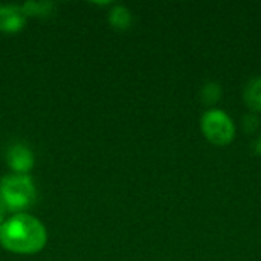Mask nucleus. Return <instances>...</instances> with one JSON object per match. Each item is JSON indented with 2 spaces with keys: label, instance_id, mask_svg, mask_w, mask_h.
<instances>
[{
  "label": "nucleus",
  "instance_id": "nucleus-11",
  "mask_svg": "<svg viewBox=\"0 0 261 261\" xmlns=\"http://www.w3.org/2000/svg\"><path fill=\"white\" fill-rule=\"evenodd\" d=\"M251 150L254 151V154H255V156H260L261 158V135H258V136L252 141V144H251Z\"/></svg>",
  "mask_w": 261,
  "mask_h": 261
},
{
  "label": "nucleus",
  "instance_id": "nucleus-7",
  "mask_svg": "<svg viewBox=\"0 0 261 261\" xmlns=\"http://www.w3.org/2000/svg\"><path fill=\"white\" fill-rule=\"evenodd\" d=\"M243 99L249 112L261 113V76L251 78L243 89Z\"/></svg>",
  "mask_w": 261,
  "mask_h": 261
},
{
  "label": "nucleus",
  "instance_id": "nucleus-9",
  "mask_svg": "<svg viewBox=\"0 0 261 261\" xmlns=\"http://www.w3.org/2000/svg\"><path fill=\"white\" fill-rule=\"evenodd\" d=\"M222 95L223 89L217 81H206L200 89V101L205 106H210L211 109L222 99Z\"/></svg>",
  "mask_w": 261,
  "mask_h": 261
},
{
  "label": "nucleus",
  "instance_id": "nucleus-5",
  "mask_svg": "<svg viewBox=\"0 0 261 261\" xmlns=\"http://www.w3.org/2000/svg\"><path fill=\"white\" fill-rule=\"evenodd\" d=\"M26 14L21 5L3 3L0 5V32L2 34H18L26 26Z\"/></svg>",
  "mask_w": 261,
  "mask_h": 261
},
{
  "label": "nucleus",
  "instance_id": "nucleus-4",
  "mask_svg": "<svg viewBox=\"0 0 261 261\" xmlns=\"http://www.w3.org/2000/svg\"><path fill=\"white\" fill-rule=\"evenodd\" d=\"M6 165L11 173L29 174L35 165V154L24 144H12L6 151Z\"/></svg>",
  "mask_w": 261,
  "mask_h": 261
},
{
  "label": "nucleus",
  "instance_id": "nucleus-12",
  "mask_svg": "<svg viewBox=\"0 0 261 261\" xmlns=\"http://www.w3.org/2000/svg\"><path fill=\"white\" fill-rule=\"evenodd\" d=\"M6 219H8V210H6V206L3 205V202L0 200V226L5 223Z\"/></svg>",
  "mask_w": 261,
  "mask_h": 261
},
{
  "label": "nucleus",
  "instance_id": "nucleus-2",
  "mask_svg": "<svg viewBox=\"0 0 261 261\" xmlns=\"http://www.w3.org/2000/svg\"><path fill=\"white\" fill-rule=\"evenodd\" d=\"M37 185L29 174L9 173L0 179V200L8 213L20 214L37 202Z\"/></svg>",
  "mask_w": 261,
  "mask_h": 261
},
{
  "label": "nucleus",
  "instance_id": "nucleus-10",
  "mask_svg": "<svg viewBox=\"0 0 261 261\" xmlns=\"http://www.w3.org/2000/svg\"><path fill=\"white\" fill-rule=\"evenodd\" d=\"M261 125L260 116L254 112H249L246 113L243 118H242V128L246 135H255L258 132Z\"/></svg>",
  "mask_w": 261,
  "mask_h": 261
},
{
  "label": "nucleus",
  "instance_id": "nucleus-3",
  "mask_svg": "<svg viewBox=\"0 0 261 261\" xmlns=\"http://www.w3.org/2000/svg\"><path fill=\"white\" fill-rule=\"evenodd\" d=\"M200 130L202 135L216 147H226L236 138V122L234 119L223 110L213 107L208 109L200 118Z\"/></svg>",
  "mask_w": 261,
  "mask_h": 261
},
{
  "label": "nucleus",
  "instance_id": "nucleus-6",
  "mask_svg": "<svg viewBox=\"0 0 261 261\" xmlns=\"http://www.w3.org/2000/svg\"><path fill=\"white\" fill-rule=\"evenodd\" d=\"M107 20L110 26L116 31H127L133 24V14L125 5L113 3L109 9Z\"/></svg>",
  "mask_w": 261,
  "mask_h": 261
},
{
  "label": "nucleus",
  "instance_id": "nucleus-8",
  "mask_svg": "<svg viewBox=\"0 0 261 261\" xmlns=\"http://www.w3.org/2000/svg\"><path fill=\"white\" fill-rule=\"evenodd\" d=\"M21 8L26 17H49L55 11V3L49 0H43V2L29 0V2H24Z\"/></svg>",
  "mask_w": 261,
  "mask_h": 261
},
{
  "label": "nucleus",
  "instance_id": "nucleus-1",
  "mask_svg": "<svg viewBox=\"0 0 261 261\" xmlns=\"http://www.w3.org/2000/svg\"><path fill=\"white\" fill-rule=\"evenodd\" d=\"M47 229L44 223L29 214H11L0 226V248L15 255H35L47 245Z\"/></svg>",
  "mask_w": 261,
  "mask_h": 261
}]
</instances>
